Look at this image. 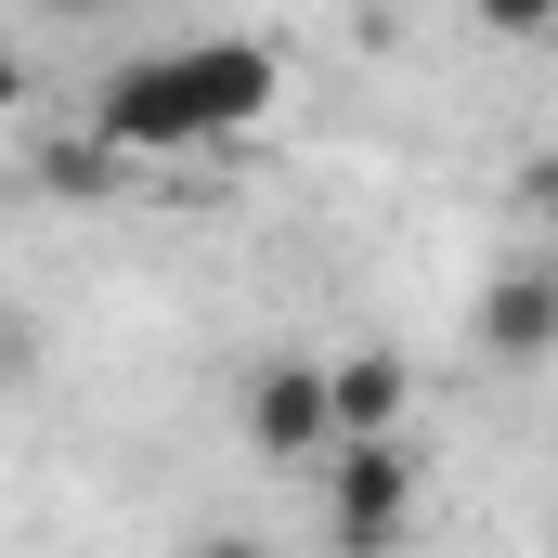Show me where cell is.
Wrapping results in <instances>:
<instances>
[{
  "mask_svg": "<svg viewBox=\"0 0 558 558\" xmlns=\"http://www.w3.org/2000/svg\"><path fill=\"white\" fill-rule=\"evenodd\" d=\"M481 351L494 364H546L558 351V260H533V274H507L481 299Z\"/></svg>",
  "mask_w": 558,
  "mask_h": 558,
  "instance_id": "5",
  "label": "cell"
},
{
  "mask_svg": "<svg viewBox=\"0 0 558 558\" xmlns=\"http://www.w3.org/2000/svg\"><path fill=\"white\" fill-rule=\"evenodd\" d=\"M416 520V441H338L325 454V546L338 558H390Z\"/></svg>",
  "mask_w": 558,
  "mask_h": 558,
  "instance_id": "2",
  "label": "cell"
},
{
  "mask_svg": "<svg viewBox=\"0 0 558 558\" xmlns=\"http://www.w3.org/2000/svg\"><path fill=\"white\" fill-rule=\"evenodd\" d=\"M247 441H260L274 468H325V454H338L325 364H260V377H247Z\"/></svg>",
  "mask_w": 558,
  "mask_h": 558,
  "instance_id": "3",
  "label": "cell"
},
{
  "mask_svg": "<svg viewBox=\"0 0 558 558\" xmlns=\"http://www.w3.org/2000/svg\"><path fill=\"white\" fill-rule=\"evenodd\" d=\"M195 558H274V546H260V533H208Z\"/></svg>",
  "mask_w": 558,
  "mask_h": 558,
  "instance_id": "9",
  "label": "cell"
},
{
  "mask_svg": "<svg viewBox=\"0 0 558 558\" xmlns=\"http://www.w3.org/2000/svg\"><path fill=\"white\" fill-rule=\"evenodd\" d=\"M533 221H546V234H558V156H546V169H533Z\"/></svg>",
  "mask_w": 558,
  "mask_h": 558,
  "instance_id": "10",
  "label": "cell"
},
{
  "mask_svg": "<svg viewBox=\"0 0 558 558\" xmlns=\"http://www.w3.org/2000/svg\"><path fill=\"white\" fill-rule=\"evenodd\" d=\"M118 169H131V156H118V143H105V131H78V143H52V182H65V195H105V182H118Z\"/></svg>",
  "mask_w": 558,
  "mask_h": 558,
  "instance_id": "6",
  "label": "cell"
},
{
  "mask_svg": "<svg viewBox=\"0 0 558 558\" xmlns=\"http://www.w3.org/2000/svg\"><path fill=\"white\" fill-rule=\"evenodd\" d=\"M494 39H558V0H481Z\"/></svg>",
  "mask_w": 558,
  "mask_h": 558,
  "instance_id": "7",
  "label": "cell"
},
{
  "mask_svg": "<svg viewBox=\"0 0 558 558\" xmlns=\"http://www.w3.org/2000/svg\"><path fill=\"white\" fill-rule=\"evenodd\" d=\"M403 403H416L403 351H338V364H325V416H338V441H403Z\"/></svg>",
  "mask_w": 558,
  "mask_h": 558,
  "instance_id": "4",
  "label": "cell"
},
{
  "mask_svg": "<svg viewBox=\"0 0 558 558\" xmlns=\"http://www.w3.org/2000/svg\"><path fill=\"white\" fill-rule=\"evenodd\" d=\"M274 92H286L274 39H169V52H143V65L105 78L92 131L143 169V156H195V143L260 131V118H274Z\"/></svg>",
  "mask_w": 558,
  "mask_h": 558,
  "instance_id": "1",
  "label": "cell"
},
{
  "mask_svg": "<svg viewBox=\"0 0 558 558\" xmlns=\"http://www.w3.org/2000/svg\"><path fill=\"white\" fill-rule=\"evenodd\" d=\"M52 13H118V0H52Z\"/></svg>",
  "mask_w": 558,
  "mask_h": 558,
  "instance_id": "11",
  "label": "cell"
},
{
  "mask_svg": "<svg viewBox=\"0 0 558 558\" xmlns=\"http://www.w3.org/2000/svg\"><path fill=\"white\" fill-rule=\"evenodd\" d=\"M13 105H26V52L0 39V118H13Z\"/></svg>",
  "mask_w": 558,
  "mask_h": 558,
  "instance_id": "8",
  "label": "cell"
}]
</instances>
